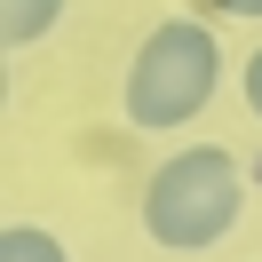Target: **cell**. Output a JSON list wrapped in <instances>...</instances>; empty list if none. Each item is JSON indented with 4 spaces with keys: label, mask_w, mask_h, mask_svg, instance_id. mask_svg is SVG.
Segmentation results:
<instances>
[{
    "label": "cell",
    "mask_w": 262,
    "mask_h": 262,
    "mask_svg": "<svg viewBox=\"0 0 262 262\" xmlns=\"http://www.w3.org/2000/svg\"><path fill=\"white\" fill-rule=\"evenodd\" d=\"M238 96H246V112H254V119H262V48H254V56H246V72H238Z\"/></svg>",
    "instance_id": "5b68a950"
},
{
    "label": "cell",
    "mask_w": 262,
    "mask_h": 262,
    "mask_svg": "<svg viewBox=\"0 0 262 262\" xmlns=\"http://www.w3.org/2000/svg\"><path fill=\"white\" fill-rule=\"evenodd\" d=\"M214 88H223V48H214V32L199 16H167L159 32L135 48L119 103H127V119L143 135H167V127H191L214 103Z\"/></svg>",
    "instance_id": "7a4b0ae2"
},
{
    "label": "cell",
    "mask_w": 262,
    "mask_h": 262,
    "mask_svg": "<svg viewBox=\"0 0 262 262\" xmlns=\"http://www.w3.org/2000/svg\"><path fill=\"white\" fill-rule=\"evenodd\" d=\"M246 214V167L223 143H183L143 183V238L159 254H207Z\"/></svg>",
    "instance_id": "6da1fadb"
},
{
    "label": "cell",
    "mask_w": 262,
    "mask_h": 262,
    "mask_svg": "<svg viewBox=\"0 0 262 262\" xmlns=\"http://www.w3.org/2000/svg\"><path fill=\"white\" fill-rule=\"evenodd\" d=\"M64 24V0H0V40L8 48H40Z\"/></svg>",
    "instance_id": "3957f363"
},
{
    "label": "cell",
    "mask_w": 262,
    "mask_h": 262,
    "mask_svg": "<svg viewBox=\"0 0 262 262\" xmlns=\"http://www.w3.org/2000/svg\"><path fill=\"white\" fill-rule=\"evenodd\" d=\"M199 8H214V16H262V0H199Z\"/></svg>",
    "instance_id": "8992f818"
},
{
    "label": "cell",
    "mask_w": 262,
    "mask_h": 262,
    "mask_svg": "<svg viewBox=\"0 0 262 262\" xmlns=\"http://www.w3.org/2000/svg\"><path fill=\"white\" fill-rule=\"evenodd\" d=\"M0 262H72V254H64V238H56V230L8 223V230H0Z\"/></svg>",
    "instance_id": "277c9868"
}]
</instances>
